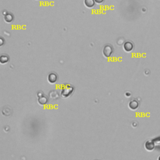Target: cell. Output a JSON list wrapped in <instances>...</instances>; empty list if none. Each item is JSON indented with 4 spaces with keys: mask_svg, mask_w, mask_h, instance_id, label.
<instances>
[{
    "mask_svg": "<svg viewBox=\"0 0 160 160\" xmlns=\"http://www.w3.org/2000/svg\"><path fill=\"white\" fill-rule=\"evenodd\" d=\"M113 53V48L111 46L108 44L103 48V54L104 56L106 58H109L112 55Z\"/></svg>",
    "mask_w": 160,
    "mask_h": 160,
    "instance_id": "cell-1",
    "label": "cell"
},
{
    "mask_svg": "<svg viewBox=\"0 0 160 160\" xmlns=\"http://www.w3.org/2000/svg\"><path fill=\"white\" fill-rule=\"evenodd\" d=\"M73 90V88L71 86H66V88L62 90V94H61V95H62V96H63V97H67V96H68L67 92H68L71 95Z\"/></svg>",
    "mask_w": 160,
    "mask_h": 160,
    "instance_id": "cell-2",
    "label": "cell"
},
{
    "mask_svg": "<svg viewBox=\"0 0 160 160\" xmlns=\"http://www.w3.org/2000/svg\"><path fill=\"white\" fill-rule=\"evenodd\" d=\"M123 49L126 52L131 51L133 49V43L130 41H126L123 45Z\"/></svg>",
    "mask_w": 160,
    "mask_h": 160,
    "instance_id": "cell-3",
    "label": "cell"
},
{
    "mask_svg": "<svg viewBox=\"0 0 160 160\" xmlns=\"http://www.w3.org/2000/svg\"><path fill=\"white\" fill-rule=\"evenodd\" d=\"M57 79V75L55 73H51L48 76V82L50 83H54L55 82H56Z\"/></svg>",
    "mask_w": 160,
    "mask_h": 160,
    "instance_id": "cell-4",
    "label": "cell"
},
{
    "mask_svg": "<svg viewBox=\"0 0 160 160\" xmlns=\"http://www.w3.org/2000/svg\"><path fill=\"white\" fill-rule=\"evenodd\" d=\"M84 4L85 6H86L88 8H92L95 6V0H85L84 1Z\"/></svg>",
    "mask_w": 160,
    "mask_h": 160,
    "instance_id": "cell-5",
    "label": "cell"
},
{
    "mask_svg": "<svg viewBox=\"0 0 160 160\" xmlns=\"http://www.w3.org/2000/svg\"><path fill=\"white\" fill-rule=\"evenodd\" d=\"M4 19H5V21L6 22V23H12L14 19V16H13L12 14L8 13L5 15Z\"/></svg>",
    "mask_w": 160,
    "mask_h": 160,
    "instance_id": "cell-6",
    "label": "cell"
},
{
    "mask_svg": "<svg viewBox=\"0 0 160 160\" xmlns=\"http://www.w3.org/2000/svg\"><path fill=\"white\" fill-rule=\"evenodd\" d=\"M138 107V103L136 101H132L129 103V108L131 109L132 110H134V109H137Z\"/></svg>",
    "mask_w": 160,
    "mask_h": 160,
    "instance_id": "cell-7",
    "label": "cell"
},
{
    "mask_svg": "<svg viewBox=\"0 0 160 160\" xmlns=\"http://www.w3.org/2000/svg\"><path fill=\"white\" fill-rule=\"evenodd\" d=\"M146 145H148V146H145L146 149L148 150V151H151V150L154 149V144L152 141H147L146 143Z\"/></svg>",
    "mask_w": 160,
    "mask_h": 160,
    "instance_id": "cell-8",
    "label": "cell"
},
{
    "mask_svg": "<svg viewBox=\"0 0 160 160\" xmlns=\"http://www.w3.org/2000/svg\"><path fill=\"white\" fill-rule=\"evenodd\" d=\"M9 61V57L6 55H2L0 57V62L1 64H4V63H6Z\"/></svg>",
    "mask_w": 160,
    "mask_h": 160,
    "instance_id": "cell-9",
    "label": "cell"
},
{
    "mask_svg": "<svg viewBox=\"0 0 160 160\" xmlns=\"http://www.w3.org/2000/svg\"><path fill=\"white\" fill-rule=\"evenodd\" d=\"M95 3L97 4H101L103 2L104 0H95Z\"/></svg>",
    "mask_w": 160,
    "mask_h": 160,
    "instance_id": "cell-10",
    "label": "cell"
},
{
    "mask_svg": "<svg viewBox=\"0 0 160 160\" xmlns=\"http://www.w3.org/2000/svg\"><path fill=\"white\" fill-rule=\"evenodd\" d=\"M158 160H160V156H159V158H158Z\"/></svg>",
    "mask_w": 160,
    "mask_h": 160,
    "instance_id": "cell-11",
    "label": "cell"
}]
</instances>
